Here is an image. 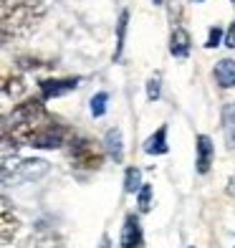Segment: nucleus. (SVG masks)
I'll use <instances>...</instances> for the list:
<instances>
[{
    "instance_id": "1",
    "label": "nucleus",
    "mask_w": 235,
    "mask_h": 248,
    "mask_svg": "<svg viewBox=\"0 0 235 248\" xmlns=\"http://www.w3.org/2000/svg\"><path fill=\"white\" fill-rule=\"evenodd\" d=\"M5 134L15 147H38V150H59L69 140V129L51 117L43 99H26L10 111Z\"/></svg>"
},
{
    "instance_id": "2",
    "label": "nucleus",
    "mask_w": 235,
    "mask_h": 248,
    "mask_svg": "<svg viewBox=\"0 0 235 248\" xmlns=\"http://www.w3.org/2000/svg\"><path fill=\"white\" fill-rule=\"evenodd\" d=\"M46 13L48 8L43 0H0V33L8 43L28 38Z\"/></svg>"
},
{
    "instance_id": "3",
    "label": "nucleus",
    "mask_w": 235,
    "mask_h": 248,
    "mask_svg": "<svg viewBox=\"0 0 235 248\" xmlns=\"http://www.w3.org/2000/svg\"><path fill=\"white\" fill-rule=\"evenodd\" d=\"M51 165L46 160H18V157H5L0 160V183L3 185H20L30 183V180H41L48 175Z\"/></svg>"
},
{
    "instance_id": "4",
    "label": "nucleus",
    "mask_w": 235,
    "mask_h": 248,
    "mask_svg": "<svg viewBox=\"0 0 235 248\" xmlns=\"http://www.w3.org/2000/svg\"><path fill=\"white\" fill-rule=\"evenodd\" d=\"M69 160L76 170H86V172H94L104 165V150L102 144H96L94 140H86V137H73L69 142Z\"/></svg>"
},
{
    "instance_id": "5",
    "label": "nucleus",
    "mask_w": 235,
    "mask_h": 248,
    "mask_svg": "<svg viewBox=\"0 0 235 248\" xmlns=\"http://www.w3.org/2000/svg\"><path fill=\"white\" fill-rule=\"evenodd\" d=\"M26 89H28V84H26L23 74L10 69L5 63H0V94H5L10 99H20L26 94Z\"/></svg>"
},
{
    "instance_id": "6",
    "label": "nucleus",
    "mask_w": 235,
    "mask_h": 248,
    "mask_svg": "<svg viewBox=\"0 0 235 248\" xmlns=\"http://www.w3.org/2000/svg\"><path fill=\"white\" fill-rule=\"evenodd\" d=\"M18 231H20V220L15 216L13 205H10V200L0 198V246L13 241L18 235Z\"/></svg>"
},
{
    "instance_id": "7",
    "label": "nucleus",
    "mask_w": 235,
    "mask_h": 248,
    "mask_svg": "<svg viewBox=\"0 0 235 248\" xmlns=\"http://www.w3.org/2000/svg\"><path fill=\"white\" fill-rule=\"evenodd\" d=\"M119 243H121V248H144V233H142L139 218L134 213H129L124 218V228H121Z\"/></svg>"
},
{
    "instance_id": "8",
    "label": "nucleus",
    "mask_w": 235,
    "mask_h": 248,
    "mask_svg": "<svg viewBox=\"0 0 235 248\" xmlns=\"http://www.w3.org/2000/svg\"><path fill=\"white\" fill-rule=\"evenodd\" d=\"M78 86V78H43L38 81V89H41V99H56V96H63L73 92Z\"/></svg>"
},
{
    "instance_id": "9",
    "label": "nucleus",
    "mask_w": 235,
    "mask_h": 248,
    "mask_svg": "<svg viewBox=\"0 0 235 248\" xmlns=\"http://www.w3.org/2000/svg\"><path fill=\"white\" fill-rule=\"evenodd\" d=\"M197 157H195V165H197V172L205 175L210 170L212 160H215V144H212V140L207 137V134H200L197 137Z\"/></svg>"
},
{
    "instance_id": "10",
    "label": "nucleus",
    "mask_w": 235,
    "mask_h": 248,
    "mask_svg": "<svg viewBox=\"0 0 235 248\" xmlns=\"http://www.w3.org/2000/svg\"><path fill=\"white\" fill-rule=\"evenodd\" d=\"M190 48H192V38L185 28H175L172 36H170V53L175 59H187Z\"/></svg>"
},
{
    "instance_id": "11",
    "label": "nucleus",
    "mask_w": 235,
    "mask_h": 248,
    "mask_svg": "<svg viewBox=\"0 0 235 248\" xmlns=\"http://www.w3.org/2000/svg\"><path fill=\"white\" fill-rule=\"evenodd\" d=\"M212 76H215V81H218L222 89H233V86H235V61H233V59L218 61L215 69H212Z\"/></svg>"
},
{
    "instance_id": "12",
    "label": "nucleus",
    "mask_w": 235,
    "mask_h": 248,
    "mask_svg": "<svg viewBox=\"0 0 235 248\" xmlns=\"http://www.w3.org/2000/svg\"><path fill=\"white\" fill-rule=\"evenodd\" d=\"M167 150H170V144H167V127L162 124L152 137H147V142H144V152L147 155H167Z\"/></svg>"
},
{
    "instance_id": "13",
    "label": "nucleus",
    "mask_w": 235,
    "mask_h": 248,
    "mask_svg": "<svg viewBox=\"0 0 235 248\" xmlns=\"http://www.w3.org/2000/svg\"><path fill=\"white\" fill-rule=\"evenodd\" d=\"M222 132H225L228 144L235 147V101L225 104V109H222Z\"/></svg>"
},
{
    "instance_id": "14",
    "label": "nucleus",
    "mask_w": 235,
    "mask_h": 248,
    "mask_svg": "<svg viewBox=\"0 0 235 248\" xmlns=\"http://www.w3.org/2000/svg\"><path fill=\"white\" fill-rule=\"evenodd\" d=\"M30 248H63V246H61V238L53 231H38L30 238Z\"/></svg>"
},
{
    "instance_id": "15",
    "label": "nucleus",
    "mask_w": 235,
    "mask_h": 248,
    "mask_svg": "<svg viewBox=\"0 0 235 248\" xmlns=\"http://www.w3.org/2000/svg\"><path fill=\"white\" fill-rule=\"evenodd\" d=\"M106 152L114 157L117 162H121V157H124V147H121V132L119 129H109L106 132Z\"/></svg>"
},
{
    "instance_id": "16",
    "label": "nucleus",
    "mask_w": 235,
    "mask_h": 248,
    "mask_svg": "<svg viewBox=\"0 0 235 248\" xmlns=\"http://www.w3.org/2000/svg\"><path fill=\"white\" fill-rule=\"evenodd\" d=\"M48 61H43L38 59V56H18V69H23V71H36V69H48Z\"/></svg>"
},
{
    "instance_id": "17",
    "label": "nucleus",
    "mask_w": 235,
    "mask_h": 248,
    "mask_svg": "<svg viewBox=\"0 0 235 248\" xmlns=\"http://www.w3.org/2000/svg\"><path fill=\"white\" fill-rule=\"evenodd\" d=\"M139 187H142V170L139 167H129L124 175V190L127 193H137Z\"/></svg>"
},
{
    "instance_id": "18",
    "label": "nucleus",
    "mask_w": 235,
    "mask_h": 248,
    "mask_svg": "<svg viewBox=\"0 0 235 248\" xmlns=\"http://www.w3.org/2000/svg\"><path fill=\"white\" fill-rule=\"evenodd\" d=\"M127 23H129V13L124 10L119 18V26H117V51H114V59L121 56V48H124V36H127Z\"/></svg>"
},
{
    "instance_id": "19",
    "label": "nucleus",
    "mask_w": 235,
    "mask_h": 248,
    "mask_svg": "<svg viewBox=\"0 0 235 248\" xmlns=\"http://www.w3.org/2000/svg\"><path fill=\"white\" fill-rule=\"evenodd\" d=\"M106 101H109V94H106V92H99V94L91 99V114H94V117H104Z\"/></svg>"
},
{
    "instance_id": "20",
    "label": "nucleus",
    "mask_w": 235,
    "mask_h": 248,
    "mask_svg": "<svg viewBox=\"0 0 235 248\" xmlns=\"http://www.w3.org/2000/svg\"><path fill=\"white\" fill-rule=\"evenodd\" d=\"M137 193H139V213H147L152 208V185L142 183V187L137 190Z\"/></svg>"
},
{
    "instance_id": "21",
    "label": "nucleus",
    "mask_w": 235,
    "mask_h": 248,
    "mask_svg": "<svg viewBox=\"0 0 235 248\" xmlns=\"http://www.w3.org/2000/svg\"><path fill=\"white\" fill-rule=\"evenodd\" d=\"M160 84H162L160 76H152L149 81H147V99H149V101L160 99V94H162V86H160Z\"/></svg>"
},
{
    "instance_id": "22",
    "label": "nucleus",
    "mask_w": 235,
    "mask_h": 248,
    "mask_svg": "<svg viewBox=\"0 0 235 248\" xmlns=\"http://www.w3.org/2000/svg\"><path fill=\"white\" fill-rule=\"evenodd\" d=\"M220 41H222V28H220V26L210 28V36H207L205 46H207V48H215V46H220Z\"/></svg>"
},
{
    "instance_id": "23",
    "label": "nucleus",
    "mask_w": 235,
    "mask_h": 248,
    "mask_svg": "<svg viewBox=\"0 0 235 248\" xmlns=\"http://www.w3.org/2000/svg\"><path fill=\"white\" fill-rule=\"evenodd\" d=\"M225 46H228V48H235V20H233V26H230L228 33H225Z\"/></svg>"
},
{
    "instance_id": "24",
    "label": "nucleus",
    "mask_w": 235,
    "mask_h": 248,
    "mask_svg": "<svg viewBox=\"0 0 235 248\" xmlns=\"http://www.w3.org/2000/svg\"><path fill=\"white\" fill-rule=\"evenodd\" d=\"M3 46H8V41H5V36H3V33H0V48H3Z\"/></svg>"
},
{
    "instance_id": "25",
    "label": "nucleus",
    "mask_w": 235,
    "mask_h": 248,
    "mask_svg": "<svg viewBox=\"0 0 235 248\" xmlns=\"http://www.w3.org/2000/svg\"><path fill=\"white\" fill-rule=\"evenodd\" d=\"M99 248H109V238H102V246Z\"/></svg>"
},
{
    "instance_id": "26",
    "label": "nucleus",
    "mask_w": 235,
    "mask_h": 248,
    "mask_svg": "<svg viewBox=\"0 0 235 248\" xmlns=\"http://www.w3.org/2000/svg\"><path fill=\"white\" fill-rule=\"evenodd\" d=\"M154 5H162V0H154Z\"/></svg>"
}]
</instances>
